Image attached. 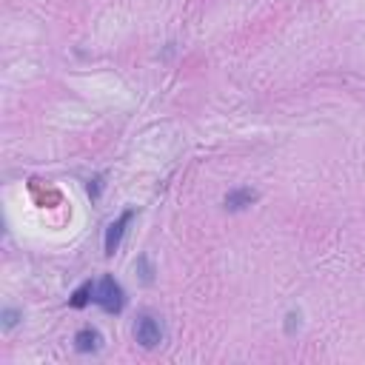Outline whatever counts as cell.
Here are the masks:
<instances>
[{
	"instance_id": "30bf717a",
	"label": "cell",
	"mask_w": 365,
	"mask_h": 365,
	"mask_svg": "<svg viewBox=\"0 0 365 365\" xmlns=\"http://www.w3.org/2000/svg\"><path fill=\"white\" fill-rule=\"evenodd\" d=\"M300 328V311H288L286 314V334H294Z\"/></svg>"
},
{
	"instance_id": "ba28073f",
	"label": "cell",
	"mask_w": 365,
	"mask_h": 365,
	"mask_svg": "<svg viewBox=\"0 0 365 365\" xmlns=\"http://www.w3.org/2000/svg\"><path fill=\"white\" fill-rule=\"evenodd\" d=\"M137 268H140V280H143V283H151V280H155V271H151V265H148V257H146V254L137 260Z\"/></svg>"
},
{
	"instance_id": "9c48e42d",
	"label": "cell",
	"mask_w": 365,
	"mask_h": 365,
	"mask_svg": "<svg viewBox=\"0 0 365 365\" xmlns=\"http://www.w3.org/2000/svg\"><path fill=\"white\" fill-rule=\"evenodd\" d=\"M20 317H23V314H20L17 309H6V311H3V328H6V331H12V328L17 325V320H20Z\"/></svg>"
},
{
	"instance_id": "7a4b0ae2",
	"label": "cell",
	"mask_w": 365,
	"mask_h": 365,
	"mask_svg": "<svg viewBox=\"0 0 365 365\" xmlns=\"http://www.w3.org/2000/svg\"><path fill=\"white\" fill-rule=\"evenodd\" d=\"M134 340H137V345L140 348H146V351H151V348H157L163 340H166V328H163V323L155 317V314H140L137 320H134Z\"/></svg>"
},
{
	"instance_id": "8992f818",
	"label": "cell",
	"mask_w": 365,
	"mask_h": 365,
	"mask_svg": "<svg viewBox=\"0 0 365 365\" xmlns=\"http://www.w3.org/2000/svg\"><path fill=\"white\" fill-rule=\"evenodd\" d=\"M88 302H95V283H83L80 288H75V294L69 297V306L72 309H86Z\"/></svg>"
},
{
	"instance_id": "277c9868",
	"label": "cell",
	"mask_w": 365,
	"mask_h": 365,
	"mask_svg": "<svg viewBox=\"0 0 365 365\" xmlns=\"http://www.w3.org/2000/svg\"><path fill=\"white\" fill-rule=\"evenodd\" d=\"M100 345H103V337L98 328H80L75 334V348L80 354H95V351H100Z\"/></svg>"
},
{
	"instance_id": "52a82bcc",
	"label": "cell",
	"mask_w": 365,
	"mask_h": 365,
	"mask_svg": "<svg viewBox=\"0 0 365 365\" xmlns=\"http://www.w3.org/2000/svg\"><path fill=\"white\" fill-rule=\"evenodd\" d=\"M103 182H106L103 174H98L95 180H88V197H91V200H98V197L103 194Z\"/></svg>"
},
{
	"instance_id": "6da1fadb",
	"label": "cell",
	"mask_w": 365,
	"mask_h": 365,
	"mask_svg": "<svg viewBox=\"0 0 365 365\" xmlns=\"http://www.w3.org/2000/svg\"><path fill=\"white\" fill-rule=\"evenodd\" d=\"M95 306L103 309L106 314H120L126 306V291L123 286H120L111 274H106V277H100L95 283Z\"/></svg>"
},
{
	"instance_id": "3957f363",
	"label": "cell",
	"mask_w": 365,
	"mask_h": 365,
	"mask_svg": "<svg viewBox=\"0 0 365 365\" xmlns=\"http://www.w3.org/2000/svg\"><path fill=\"white\" fill-rule=\"evenodd\" d=\"M134 215L137 211L134 208H126L123 215H120L109 228H106V240H103V249H106V254L111 257L117 249H120V242H123V237H126V228L132 226V220H134Z\"/></svg>"
},
{
	"instance_id": "5b68a950",
	"label": "cell",
	"mask_w": 365,
	"mask_h": 365,
	"mask_svg": "<svg viewBox=\"0 0 365 365\" xmlns=\"http://www.w3.org/2000/svg\"><path fill=\"white\" fill-rule=\"evenodd\" d=\"M251 203H257V192L254 189H231L228 194H226V208L228 211H242V208H249Z\"/></svg>"
}]
</instances>
